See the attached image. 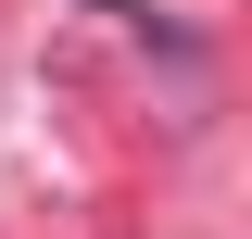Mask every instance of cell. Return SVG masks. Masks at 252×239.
<instances>
[]
</instances>
